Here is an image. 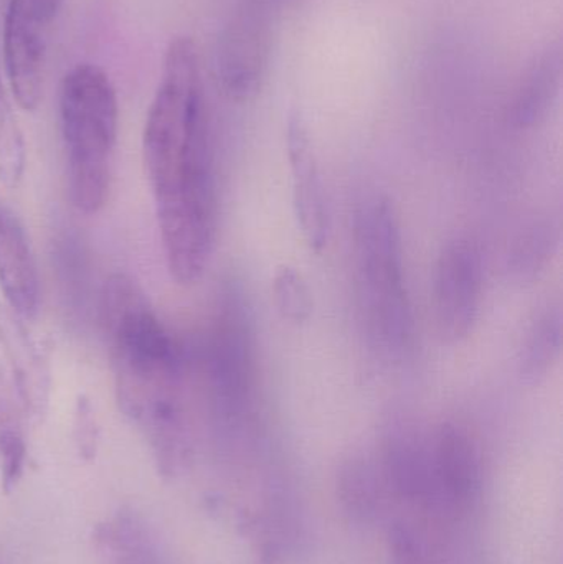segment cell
Returning a JSON list of instances; mask_svg holds the SVG:
<instances>
[{
  "label": "cell",
  "instance_id": "15",
  "mask_svg": "<svg viewBox=\"0 0 563 564\" xmlns=\"http://www.w3.org/2000/svg\"><path fill=\"white\" fill-rule=\"evenodd\" d=\"M562 338V305L552 302L539 312L522 344L519 354V375L524 383L535 384L548 377L561 357Z\"/></svg>",
  "mask_w": 563,
  "mask_h": 564
},
{
  "label": "cell",
  "instance_id": "23",
  "mask_svg": "<svg viewBox=\"0 0 563 564\" xmlns=\"http://www.w3.org/2000/svg\"><path fill=\"white\" fill-rule=\"evenodd\" d=\"M19 411V404L10 401L6 391L0 387V440L7 436V434L13 433V431H22V427H20ZM20 413H22V411H20Z\"/></svg>",
  "mask_w": 563,
  "mask_h": 564
},
{
  "label": "cell",
  "instance_id": "8",
  "mask_svg": "<svg viewBox=\"0 0 563 564\" xmlns=\"http://www.w3.org/2000/svg\"><path fill=\"white\" fill-rule=\"evenodd\" d=\"M43 23L29 0H9L3 17V66L9 91L22 111H35L43 95Z\"/></svg>",
  "mask_w": 563,
  "mask_h": 564
},
{
  "label": "cell",
  "instance_id": "19",
  "mask_svg": "<svg viewBox=\"0 0 563 564\" xmlns=\"http://www.w3.org/2000/svg\"><path fill=\"white\" fill-rule=\"evenodd\" d=\"M376 487L372 470L360 460H350L340 474V494L350 512H357L360 516L369 512Z\"/></svg>",
  "mask_w": 563,
  "mask_h": 564
},
{
  "label": "cell",
  "instance_id": "6",
  "mask_svg": "<svg viewBox=\"0 0 563 564\" xmlns=\"http://www.w3.org/2000/svg\"><path fill=\"white\" fill-rule=\"evenodd\" d=\"M483 292V260L478 247L465 238L450 241L436 264L435 315L440 335L448 344L468 337L478 318Z\"/></svg>",
  "mask_w": 563,
  "mask_h": 564
},
{
  "label": "cell",
  "instance_id": "16",
  "mask_svg": "<svg viewBox=\"0 0 563 564\" xmlns=\"http://www.w3.org/2000/svg\"><path fill=\"white\" fill-rule=\"evenodd\" d=\"M25 167V139L0 69V184L7 188L19 187Z\"/></svg>",
  "mask_w": 563,
  "mask_h": 564
},
{
  "label": "cell",
  "instance_id": "1",
  "mask_svg": "<svg viewBox=\"0 0 563 564\" xmlns=\"http://www.w3.org/2000/svg\"><path fill=\"white\" fill-rule=\"evenodd\" d=\"M142 158L169 273L177 284H195L214 250L217 200L201 59L191 36H175L165 50Z\"/></svg>",
  "mask_w": 563,
  "mask_h": 564
},
{
  "label": "cell",
  "instance_id": "9",
  "mask_svg": "<svg viewBox=\"0 0 563 564\" xmlns=\"http://www.w3.org/2000/svg\"><path fill=\"white\" fill-rule=\"evenodd\" d=\"M15 312L0 305V348L9 367L17 404L26 420L39 423L52 394V367L45 348Z\"/></svg>",
  "mask_w": 563,
  "mask_h": 564
},
{
  "label": "cell",
  "instance_id": "17",
  "mask_svg": "<svg viewBox=\"0 0 563 564\" xmlns=\"http://www.w3.org/2000/svg\"><path fill=\"white\" fill-rule=\"evenodd\" d=\"M273 299L278 314L284 321L303 324L313 314V292L296 268H278L273 278Z\"/></svg>",
  "mask_w": 563,
  "mask_h": 564
},
{
  "label": "cell",
  "instance_id": "24",
  "mask_svg": "<svg viewBox=\"0 0 563 564\" xmlns=\"http://www.w3.org/2000/svg\"><path fill=\"white\" fill-rule=\"evenodd\" d=\"M29 2L32 6L33 12H35L36 19L43 25H46V23L52 22L58 15L65 0H29Z\"/></svg>",
  "mask_w": 563,
  "mask_h": 564
},
{
  "label": "cell",
  "instance_id": "10",
  "mask_svg": "<svg viewBox=\"0 0 563 564\" xmlns=\"http://www.w3.org/2000/svg\"><path fill=\"white\" fill-rule=\"evenodd\" d=\"M288 159L293 182V207L297 225L311 250L323 251L329 241L331 217L320 165L303 119L288 121Z\"/></svg>",
  "mask_w": 563,
  "mask_h": 564
},
{
  "label": "cell",
  "instance_id": "22",
  "mask_svg": "<svg viewBox=\"0 0 563 564\" xmlns=\"http://www.w3.org/2000/svg\"><path fill=\"white\" fill-rule=\"evenodd\" d=\"M389 564H422L415 542L407 530L396 529L390 535Z\"/></svg>",
  "mask_w": 563,
  "mask_h": 564
},
{
  "label": "cell",
  "instance_id": "20",
  "mask_svg": "<svg viewBox=\"0 0 563 564\" xmlns=\"http://www.w3.org/2000/svg\"><path fill=\"white\" fill-rule=\"evenodd\" d=\"M73 441L76 453L85 463H93L98 454L99 424L95 406L86 394H78L73 411Z\"/></svg>",
  "mask_w": 563,
  "mask_h": 564
},
{
  "label": "cell",
  "instance_id": "11",
  "mask_svg": "<svg viewBox=\"0 0 563 564\" xmlns=\"http://www.w3.org/2000/svg\"><path fill=\"white\" fill-rule=\"evenodd\" d=\"M0 291L23 321L39 314L40 278L25 225L0 195Z\"/></svg>",
  "mask_w": 563,
  "mask_h": 564
},
{
  "label": "cell",
  "instance_id": "2",
  "mask_svg": "<svg viewBox=\"0 0 563 564\" xmlns=\"http://www.w3.org/2000/svg\"><path fill=\"white\" fill-rule=\"evenodd\" d=\"M98 321L111 364L116 403L144 433L159 473L174 476L191 451L181 344L128 274H112L102 284Z\"/></svg>",
  "mask_w": 563,
  "mask_h": 564
},
{
  "label": "cell",
  "instance_id": "21",
  "mask_svg": "<svg viewBox=\"0 0 563 564\" xmlns=\"http://www.w3.org/2000/svg\"><path fill=\"white\" fill-rule=\"evenodd\" d=\"M26 443L22 431H13L0 440V487L10 494L25 473Z\"/></svg>",
  "mask_w": 563,
  "mask_h": 564
},
{
  "label": "cell",
  "instance_id": "18",
  "mask_svg": "<svg viewBox=\"0 0 563 564\" xmlns=\"http://www.w3.org/2000/svg\"><path fill=\"white\" fill-rule=\"evenodd\" d=\"M55 253L58 261L56 270L62 274V285L65 289V297L75 311L85 308L86 289H88V268H86L85 251L79 245L78 238L73 235H63L56 238Z\"/></svg>",
  "mask_w": 563,
  "mask_h": 564
},
{
  "label": "cell",
  "instance_id": "3",
  "mask_svg": "<svg viewBox=\"0 0 563 564\" xmlns=\"http://www.w3.org/2000/svg\"><path fill=\"white\" fill-rule=\"evenodd\" d=\"M58 111L69 200L82 214H98L111 192L119 129L108 73L93 63L73 66L59 86Z\"/></svg>",
  "mask_w": 563,
  "mask_h": 564
},
{
  "label": "cell",
  "instance_id": "4",
  "mask_svg": "<svg viewBox=\"0 0 563 564\" xmlns=\"http://www.w3.org/2000/svg\"><path fill=\"white\" fill-rule=\"evenodd\" d=\"M357 280L367 327L389 355L403 354L412 338V312L403 278L399 221L386 198H369L354 221Z\"/></svg>",
  "mask_w": 563,
  "mask_h": 564
},
{
  "label": "cell",
  "instance_id": "12",
  "mask_svg": "<svg viewBox=\"0 0 563 564\" xmlns=\"http://www.w3.org/2000/svg\"><path fill=\"white\" fill-rule=\"evenodd\" d=\"M436 479L455 502H468L481 482L478 447L468 433L456 424H443L435 444Z\"/></svg>",
  "mask_w": 563,
  "mask_h": 564
},
{
  "label": "cell",
  "instance_id": "13",
  "mask_svg": "<svg viewBox=\"0 0 563 564\" xmlns=\"http://www.w3.org/2000/svg\"><path fill=\"white\" fill-rule=\"evenodd\" d=\"M562 63L561 45H552L529 66L509 111L515 128H534L549 115L561 93Z\"/></svg>",
  "mask_w": 563,
  "mask_h": 564
},
{
  "label": "cell",
  "instance_id": "14",
  "mask_svg": "<svg viewBox=\"0 0 563 564\" xmlns=\"http://www.w3.org/2000/svg\"><path fill=\"white\" fill-rule=\"evenodd\" d=\"M562 241V224L548 217L526 227L512 241L506 257V271L518 282L534 281L548 268Z\"/></svg>",
  "mask_w": 563,
  "mask_h": 564
},
{
  "label": "cell",
  "instance_id": "7",
  "mask_svg": "<svg viewBox=\"0 0 563 564\" xmlns=\"http://www.w3.org/2000/svg\"><path fill=\"white\" fill-rule=\"evenodd\" d=\"M270 45L267 7L250 0L238 10L218 46V82L231 99L247 101L258 95L267 73Z\"/></svg>",
  "mask_w": 563,
  "mask_h": 564
},
{
  "label": "cell",
  "instance_id": "5",
  "mask_svg": "<svg viewBox=\"0 0 563 564\" xmlns=\"http://www.w3.org/2000/svg\"><path fill=\"white\" fill-rule=\"evenodd\" d=\"M205 375L214 403L227 416L245 413L255 390L253 338L243 302L225 294L204 347Z\"/></svg>",
  "mask_w": 563,
  "mask_h": 564
}]
</instances>
